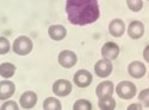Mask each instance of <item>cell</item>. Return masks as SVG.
I'll return each mask as SVG.
<instances>
[{
    "instance_id": "1",
    "label": "cell",
    "mask_w": 149,
    "mask_h": 110,
    "mask_svg": "<svg viewBox=\"0 0 149 110\" xmlns=\"http://www.w3.org/2000/svg\"><path fill=\"white\" fill-rule=\"evenodd\" d=\"M66 12L73 25H88L100 16L98 0H67Z\"/></svg>"
},
{
    "instance_id": "2",
    "label": "cell",
    "mask_w": 149,
    "mask_h": 110,
    "mask_svg": "<svg viewBox=\"0 0 149 110\" xmlns=\"http://www.w3.org/2000/svg\"><path fill=\"white\" fill-rule=\"evenodd\" d=\"M32 40L26 36H20L13 42V45H12V49H13L15 53L19 55V56H26L32 51Z\"/></svg>"
},
{
    "instance_id": "3",
    "label": "cell",
    "mask_w": 149,
    "mask_h": 110,
    "mask_svg": "<svg viewBox=\"0 0 149 110\" xmlns=\"http://www.w3.org/2000/svg\"><path fill=\"white\" fill-rule=\"evenodd\" d=\"M116 92L122 100H131L136 95V85L129 81H122L117 84Z\"/></svg>"
},
{
    "instance_id": "4",
    "label": "cell",
    "mask_w": 149,
    "mask_h": 110,
    "mask_svg": "<svg viewBox=\"0 0 149 110\" xmlns=\"http://www.w3.org/2000/svg\"><path fill=\"white\" fill-rule=\"evenodd\" d=\"M77 62H78L77 55L70 50H63V51H61L60 55H58V63L62 68L70 69L77 64Z\"/></svg>"
},
{
    "instance_id": "5",
    "label": "cell",
    "mask_w": 149,
    "mask_h": 110,
    "mask_svg": "<svg viewBox=\"0 0 149 110\" xmlns=\"http://www.w3.org/2000/svg\"><path fill=\"white\" fill-rule=\"evenodd\" d=\"M94 71H95V75L98 77L105 78V77L110 76L111 72H112V64H111V60H109L106 58L98 60L94 65Z\"/></svg>"
},
{
    "instance_id": "6",
    "label": "cell",
    "mask_w": 149,
    "mask_h": 110,
    "mask_svg": "<svg viewBox=\"0 0 149 110\" xmlns=\"http://www.w3.org/2000/svg\"><path fill=\"white\" fill-rule=\"evenodd\" d=\"M53 92L60 97H65L72 92V84L67 79H57L53 85Z\"/></svg>"
},
{
    "instance_id": "7",
    "label": "cell",
    "mask_w": 149,
    "mask_h": 110,
    "mask_svg": "<svg viewBox=\"0 0 149 110\" xmlns=\"http://www.w3.org/2000/svg\"><path fill=\"white\" fill-rule=\"evenodd\" d=\"M92 75L87 70H79L74 75V83L80 88H86L92 83Z\"/></svg>"
},
{
    "instance_id": "8",
    "label": "cell",
    "mask_w": 149,
    "mask_h": 110,
    "mask_svg": "<svg viewBox=\"0 0 149 110\" xmlns=\"http://www.w3.org/2000/svg\"><path fill=\"white\" fill-rule=\"evenodd\" d=\"M119 55V47L113 42H107L102 47V56L109 60H115Z\"/></svg>"
},
{
    "instance_id": "9",
    "label": "cell",
    "mask_w": 149,
    "mask_h": 110,
    "mask_svg": "<svg viewBox=\"0 0 149 110\" xmlns=\"http://www.w3.org/2000/svg\"><path fill=\"white\" fill-rule=\"evenodd\" d=\"M128 72L129 75L132 77V78H142L146 72H147V69H146V65L142 63V62H139V60H135V62H131L128 66Z\"/></svg>"
},
{
    "instance_id": "10",
    "label": "cell",
    "mask_w": 149,
    "mask_h": 110,
    "mask_svg": "<svg viewBox=\"0 0 149 110\" xmlns=\"http://www.w3.org/2000/svg\"><path fill=\"white\" fill-rule=\"evenodd\" d=\"M128 34L132 39H140L144 34V25L140 20H134L128 26Z\"/></svg>"
},
{
    "instance_id": "11",
    "label": "cell",
    "mask_w": 149,
    "mask_h": 110,
    "mask_svg": "<svg viewBox=\"0 0 149 110\" xmlns=\"http://www.w3.org/2000/svg\"><path fill=\"white\" fill-rule=\"evenodd\" d=\"M19 103L23 109H31L37 103V95L33 91H25L20 96Z\"/></svg>"
},
{
    "instance_id": "12",
    "label": "cell",
    "mask_w": 149,
    "mask_h": 110,
    "mask_svg": "<svg viewBox=\"0 0 149 110\" xmlns=\"http://www.w3.org/2000/svg\"><path fill=\"white\" fill-rule=\"evenodd\" d=\"M16 87L15 84L10 81H1L0 82V100H7L15 94Z\"/></svg>"
},
{
    "instance_id": "13",
    "label": "cell",
    "mask_w": 149,
    "mask_h": 110,
    "mask_svg": "<svg viewBox=\"0 0 149 110\" xmlns=\"http://www.w3.org/2000/svg\"><path fill=\"white\" fill-rule=\"evenodd\" d=\"M112 92H113V83L111 81L102 82L95 89V94L98 96V98H104V97L111 96Z\"/></svg>"
},
{
    "instance_id": "14",
    "label": "cell",
    "mask_w": 149,
    "mask_h": 110,
    "mask_svg": "<svg viewBox=\"0 0 149 110\" xmlns=\"http://www.w3.org/2000/svg\"><path fill=\"white\" fill-rule=\"evenodd\" d=\"M109 32L113 37H122L125 32V24L122 19H113L109 25Z\"/></svg>"
},
{
    "instance_id": "15",
    "label": "cell",
    "mask_w": 149,
    "mask_h": 110,
    "mask_svg": "<svg viewBox=\"0 0 149 110\" xmlns=\"http://www.w3.org/2000/svg\"><path fill=\"white\" fill-rule=\"evenodd\" d=\"M48 34L53 40H62L67 36V30L62 25H52L48 29Z\"/></svg>"
},
{
    "instance_id": "16",
    "label": "cell",
    "mask_w": 149,
    "mask_h": 110,
    "mask_svg": "<svg viewBox=\"0 0 149 110\" xmlns=\"http://www.w3.org/2000/svg\"><path fill=\"white\" fill-rule=\"evenodd\" d=\"M99 108L103 110H113L116 108V101L112 96H107L104 98H99Z\"/></svg>"
},
{
    "instance_id": "17",
    "label": "cell",
    "mask_w": 149,
    "mask_h": 110,
    "mask_svg": "<svg viewBox=\"0 0 149 110\" xmlns=\"http://www.w3.org/2000/svg\"><path fill=\"white\" fill-rule=\"evenodd\" d=\"M16 72V66L11 63H3L0 65V75L4 78H11Z\"/></svg>"
},
{
    "instance_id": "18",
    "label": "cell",
    "mask_w": 149,
    "mask_h": 110,
    "mask_svg": "<svg viewBox=\"0 0 149 110\" xmlns=\"http://www.w3.org/2000/svg\"><path fill=\"white\" fill-rule=\"evenodd\" d=\"M43 108L45 110H61L62 105L61 102L55 97H48L43 102Z\"/></svg>"
},
{
    "instance_id": "19",
    "label": "cell",
    "mask_w": 149,
    "mask_h": 110,
    "mask_svg": "<svg viewBox=\"0 0 149 110\" xmlns=\"http://www.w3.org/2000/svg\"><path fill=\"white\" fill-rule=\"evenodd\" d=\"M73 109L74 110H91L92 104L87 100H78L75 103H74Z\"/></svg>"
},
{
    "instance_id": "20",
    "label": "cell",
    "mask_w": 149,
    "mask_h": 110,
    "mask_svg": "<svg viewBox=\"0 0 149 110\" xmlns=\"http://www.w3.org/2000/svg\"><path fill=\"white\" fill-rule=\"evenodd\" d=\"M127 4H128V7L132 12H139L143 7V1L142 0H127Z\"/></svg>"
},
{
    "instance_id": "21",
    "label": "cell",
    "mask_w": 149,
    "mask_h": 110,
    "mask_svg": "<svg viewBox=\"0 0 149 110\" xmlns=\"http://www.w3.org/2000/svg\"><path fill=\"white\" fill-rule=\"evenodd\" d=\"M10 42L5 38V37H1L0 38V55H5L10 51Z\"/></svg>"
},
{
    "instance_id": "22",
    "label": "cell",
    "mask_w": 149,
    "mask_h": 110,
    "mask_svg": "<svg viewBox=\"0 0 149 110\" xmlns=\"http://www.w3.org/2000/svg\"><path fill=\"white\" fill-rule=\"evenodd\" d=\"M139 100L143 103L144 107L149 108V88H148V89H144V90H142V91L140 92Z\"/></svg>"
},
{
    "instance_id": "23",
    "label": "cell",
    "mask_w": 149,
    "mask_h": 110,
    "mask_svg": "<svg viewBox=\"0 0 149 110\" xmlns=\"http://www.w3.org/2000/svg\"><path fill=\"white\" fill-rule=\"evenodd\" d=\"M8 109H13V110H18V105L16 102L10 101V102H5L1 105V110H8Z\"/></svg>"
},
{
    "instance_id": "24",
    "label": "cell",
    "mask_w": 149,
    "mask_h": 110,
    "mask_svg": "<svg viewBox=\"0 0 149 110\" xmlns=\"http://www.w3.org/2000/svg\"><path fill=\"white\" fill-rule=\"evenodd\" d=\"M143 58L146 59V62L149 63V45H147L143 50Z\"/></svg>"
},
{
    "instance_id": "25",
    "label": "cell",
    "mask_w": 149,
    "mask_h": 110,
    "mask_svg": "<svg viewBox=\"0 0 149 110\" xmlns=\"http://www.w3.org/2000/svg\"><path fill=\"white\" fill-rule=\"evenodd\" d=\"M132 109L141 110V109H142V105H140V104H131V105L128 107V110H132Z\"/></svg>"
}]
</instances>
